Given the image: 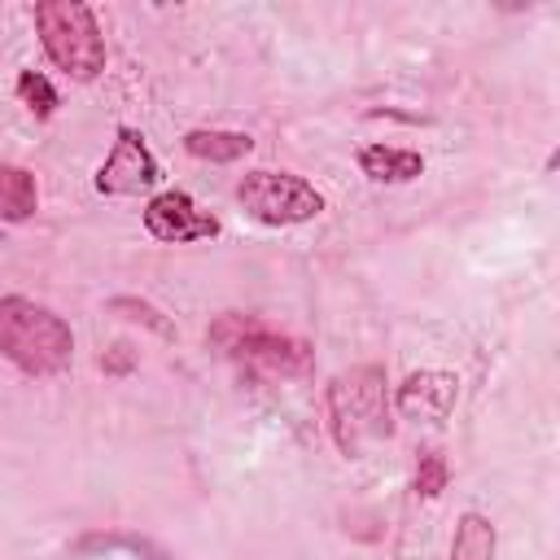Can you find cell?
I'll list each match as a JSON object with an SVG mask.
<instances>
[{"mask_svg": "<svg viewBox=\"0 0 560 560\" xmlns=\"http://www.w3.org/2000/svg\"><path fill=\"white\" fill-rule=\"evenodd\" d=\"M144 228H149V236H158V241L184 245V241H210V236L219 232V219L206 214V210H197L188 192L166 188V192H158V197L144 206Z\"/></svg>", "mask_w": 560, "mask_h": 560, "instance_id": "52a82bcc", "label": "cell"}, {"mask_svg": "<svg viewBox=\"0 0 560 560\" xmlns=\"http://www.w3.org/2000/svg\"><path fill=\"white\" fill-rule=\"evenodd\" d=\"M455 398H459V381H455V372H442V368L411 372L398 385V411L420 424H442L455 411Z\"/></svg>", "mask_w": 560, "mask_h": 560, "instance_id": "ba28073f", "label": "cell"}, {"mask_svg": "<svg viewBox=\"0 0 560 560\" xmlns=\"http://www.w3.org/2000/svg\"><path fill=\"white\" fill-rule=\"evenodd\" d=\"M158 179H162V171H158L144 136L136 127H118V140H114L109 158L96 171V192H105V197H131V192L153 188Z\"/></svg>", "mask_w": 560, "mask_h": 560, "instance_id": "8992f818", "label": "cell"}, {"mask_svg": "<svg viewBox=\"0 0 560 560\" xmlns=\"http://www.w3.org/2000/svg\"><path fill=\"white\" fill-rule=\"evenodd\" d=\"M39 206L35 175L26 166H0V223H26Z\"/></svg>", "mask_w": 560, "mask_h": 560, "instance_id": "30bf717a", "label": "cell"}, {"mask_svg": "<svg viewBox=\"0 0 560 560\" xmlns=\"http://www.w3.org/2000/svg\"><path fill=\"white\" fill-rule=\"evenodd\" d=\"M359 166H363V175L376 179V184H407V179H416V175L424 171V158L411 153V149L368 144V149L359 153Z\"/></svg>", "mask_w": 560, "mask_h": 560, "instance_id": "9c48e42d", "label": "cell"}, {"mask_svg": "<svg viewBox=\"0 0 560 560\" xmlns=\"http://www.w3.org/2000/svg\"><path fill=\"white\" fill-rule=\"evenodd\" d=\"M210 341L232 363H241L249 372H262V376H306L315 368V354H311L306 341L271 332V328H262L258 319H245V315H219L214 328H210Z\"/></svg>", "mask_w": 560, "mask_h": 560, "instance_id": "277c9868", "label": "cell"}, {"mask_svg": "<svg viewBox=\"0 0 560 560\" xmlns=\"http://www.w3.org/2000/svg\"><path fill=\"white\" fill-rule=\"evenodd\" d=\"M35 31L44 52L57 70L88 83L105 70V39L96 26V13L83 0H39L35 4Z\"/></svg>", "mask_w": 560, "mask_h": 560, "instance_id": "3957f363", "label": "cell"}, {"mask_svg": "<svg viewBox=\"0 0 560 560\" xmlns=\"http://www.w3.org/2000/svg\"><path fill=\"white\" fill-rule=\"evenodd\" d=\"M236 201L258 223H271V228L306 223L324 210V197L315 192V184H306L302 175H289V171H249L236 184Z\"/></svg>", "mask_w": 560, "mask_h": 560, "instance_id": "5b68a950", "label": "cell"}, {"mask_svg": "<svg viewBox=\"0 0 560 560\" xmlns=\"http://www.w3.org/2000/svg\"><path fill=\"white\" fill-rule=\"evenodd\" d=\"M446 481H451L446 455H442V451H420V459H416V494L438 499V494L446 490Z\"/></svg>", "mask_w": 560, "mask_h": 560, "instance_id": "5bb4252c", "label": "cell"}, {"mask_svg": "<svg viewBox=\"0 0 560 560\" xmlns=\"http://www.w3.org/2000/svg\"><path fill=\"white\" fill-rule=\"evenodd\" d=\"M499 534L490 525V516L481 512H464L455 521V538H451V556L446 560H494Z\"/></svg>", "mask_w": 560, "mask_h": 560, "instance_id": "8fae6325", "label": "cell"}, {"mask_svg": "<svg viewBox=\"0 0 560 560\" xmlns=\"http://www.w3.org/2000/svg\"><path fill=\"white\" fill-rule=\"evenodd\" d=\"M109 306H114V311H136V319H144V324H153L158 332H166V337H171V324H166V319H158V311H153V306H144V302H131V298H114Z\"/></svg>", "mask_w": 560, "mask_h": 560, "instance_id": "9a60e30c", "label": "cell"}, {"mask_svg": "<svg viewBox=\"0 0 560 560\" xmlns=\"http://www.w3.org/2000/svg\"><path fill=\"white\" fill-rule=\"evenodd\" d=\"M0 354L26 376H52L74 359V332L61 315L31 298H0Z\"/></svg>", "mask_w": 560, "mask_h": 560, "instance_id": "7a4b0ae2", "label": "cell"}, {"mask_svg": "<svg viewBox=\"0 0 560 560\" xmlns=\"http://www.w3.org/2000/svg\"><path fill=\"white\" fill-rule=\"evenodd\" d=\"M184 149L201 162H236L254 149V140L245 131H214V127H197L184 136Z\"/></svg>", "mask_w": 560, "mask_h": 560, "instance_id": "7c38bea8", "label": "cell"}, {"mask_svg": "<svg viewBox=\"0 0 560 560\" xmlns=\"http://www.w3.org/2000/svg\"><path fill=\"white\" fill-rule=\"evenodd\" d=\"M18 101H22L35 118H52V114H57V92H52V83H48L44 74H35V70H22V74H18Z\"/></svg>", "mask_w": 560, "mask_h": 560, "instance_id": "4fadbf2b", "label": "cell"}, {"mask_svg": "<svg viewBox=\"0 0 560 560\" xmlns=\"http://www.w3.org/2000/svg\"><path fill=\"white\" fill-rule=\"evenodd\" d=\"M328 424H332V442L346 459H359L368 446L385 442L394 433L385 368L363 363V368L337 372L328 385Z\"/></svg>", "mask_w": 560, "mask_h": 560, "instance_id": "6da1fadb", "label": "cell"}]
</instances>
